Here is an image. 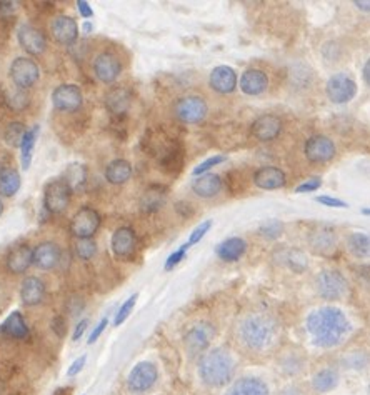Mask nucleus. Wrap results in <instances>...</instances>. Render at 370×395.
Returning a JSON list of instances; mask_svg holds the SVG:
<instances>
[{"instance_id":"1","label":"nucleus","mask_w":370,"mask_h":395,"mask_svg":"<svg viewBox=\"0 0 370 395\" xmlns=\"http://www.w3.org/2000/svg\"><path fill=\"white\" fill-rule=\"evenodd\" d=\"M312 344L319 349H334L341 345L350 331V322L337 307H320L308 314L306 320Z\"/></svg>"},{"instance_id":"2","label":"nucleus","mask_w":370,"mask_h":395,"mask_svg":"<svg viewBox=\"0 0 370 395\" xmlns=\"http://www.w3.org/2000/svg\"><path fill=\"white\" fill-rule=\"evenodd\" d=\"M197 374L202 384L207 387L220 389L230 385L235 375V360L232 354L224 347L207 350L199 359Z\"/></svg>"},{"instance_id":"3","label":"nucleus","mask_w":370,"mask_h":395,"mask_svg":"<svg viewBox=\"0 0 370 395\" xmlns=\"http://www.w3.org/2000/svg\"><path fill=\"white\" fill-rule=\"evenodd\" d=\"M277 333V322L267 314H250L239 325V338L252 352H262L272 344Z\"/></svg>"},{"instance_id":"4","label":"nucleus","mask_w":370,"mask_h":395,"mask_svg":"<svg viewBox=\"0 0 370 395\" xmlns=\"http://www.w3.org/2000/svg\"><path fill=\"white\" fill-rule=\"evenodd\" d=\"M159 380V368L154 362L142 360L136 364L127 375V389L134 395H143L150 392Z\"/></svg>"},{"instance_id":"5","label":"nucleus","mask_w":370,"mask_h":395,"mask_svg":"<svg viewBox=\"0 0 370 395\" xmlns=\"http://www.w3.org/2000/svg\"><path fill=\"white\" fill-rule=\"evenodd\" d=\"M12 84L19 90H29L41 79V69L37 62L30 57H17L12 60L8 69Z\"/></svg>"},{"instance_id":"6","label":"nucleus","mask_w":370,"mask_h":395,"mask_svg":"<svg viewBox=\"0 0 370 395\" xmlns=\"http://www.w3.org/2000/svg\"><path fill=\"white\" fill-rule=\"evenodd\" d=\"M72 190L64 179H54L43 187V207L52 215H59L71 206Z\"/></svg>"},{"instance_id":"7","label":"nucleus","mask_w":370,"mask_h":395,"mask_svg":"<svg viewBox=\"0 0 370 395\" xmlns=\"http://www.w3.org/2000/svg\"><path fill=\"white\" fill-rule=\"evenodd\" d=\"M317 292L324 301H341V299L346 297L347 290H349V284H347V279L342 275V272L339 271H322L319 275H317Z\"/></svg>"},{"instance_id":"8","label":"nucleus","mask_w":370,"mask_h":395,"mask_svg":"<svg viewBox=\"0 0 370 395\" xmlns=\"http://www.w3.org/2000/svg\"><path fill=\"white\" fill-rule=\"evenodd\" d=\"M214 327L207 322H199L192 325L184 336V347L190 357H202L207 352L212 338H214Z\"/></svg>"},{"instance_id":"9","label":"nucleus","mask_w":370,"mask_h":395,"mask_svg":"<svg viewBox=\"0 0 370 395\" xmlns=\"http://www.w3.org/2000/svg\"><path fill=\"white\" fill-rule=\"evenodd\" d=\"M100 224H102V219H100L99 212L94 207L85 206L73 214L69 229L76 238H92L97 234Z\"/></svg>"},{"instance_id":"10","label":"nucleus","mask_w":370,"mask_h":395,"mask_svg":"<svg viewBox=\"0 0 370 395\" xmlns=\"http://www.w3.org/2000/svg\"><path fill=\"white\" fill-rule=\"evenodd\" d=\"M50 99L54 110L64 112V114H73L84 103V94H82L80 87L76 84H62L55 87Z\"/></svg>"},{"instance_id":"11","label":"nucleus","mask_w":370,"mask_h":395,"mask_svg":"<svg viewBox=\"0 0 370 395\" xmlns=\"http://www.w3.org/2000/svg\"><path fill=\"white\" fill-rule=\"evenodd\" d=\"M207 103L202 97H182L178 99L176 107H173V114L180 122L184 124H199L207 117Z\"/></svg>"},{"instance_id":"12","label":"nucleus","mask_w":370,"mask_h":395,"mask_svg":"<svg viewBox=\"0 0 370 395\" xmlns=\"http://www.w3.org/2000/svg\"><path fill=\"white\" fill-rule=\"evenodd\" d=\"M325 92L334 103H347L355 97L357 84L349 73H335L327 80Z\"/></svg>"},{"instance_id":"13","label":"nucleus","mask_w":370,"mask_h":395,"mask_svg":"<svg viewBox=\"0 0 370 395\" xmlns=\"http://www.w3.org/2000/svg\"><path fill=\"white\" fill-rule=\"evenodd\" d=\"M19 297L20 302L24 303V307H27V309H34V307L42 306L47 299L45 280L37 275L24 277V280L20 282Z\"/></svg>"},{"instance_id":"14","label":"nucleus","mask_w":370,"mask_h":395,"mask_svg":"<svg viewBox=\"0 0 370 395\" xmlns=\"http://www.w3.org/2000/svg\"><path fill=\"white\" fill-rule=\"evenodd\" d=\"M92 69L97 80L102 82V84H114L122 73V64L119 57L111 54V52H102V54H99L97 57L94 59Z\"/></svg>"},{"instance_id":"15","label":"nucleus","mask_w":370,"mask_h":395,"mask_svg":"<svg viewBox=\"0 0 370 395\" xmlns=\"http://www.w3.org/2000/svg\"><path fill=\"white\" fill-rule=\"evenodd\" d=\"M17 41H19L22 50L29 55H42L47 50L45 34L34 25H22L17 30Z\"/></svg>"},{"instance_id":"16","label":"nucleus","mask_w":370,"mask_h":395,"mask_svg":"<svg viewBox=\"0 0 370 395\" xmlns=\"http://www.w3.org/2000/svg\"><path fill=\"white\" fill-rule=\"evenodd\" d=\"M32 255L34 249L27 242L17 244L8 250L6 257V268L12 275H25L30 267H32Z\"/></svg>"},{"instance_id":"17","label":"nucleus","mask_w":370,"mask_h":395,"mask_svg":"<svg viewBox=\"0 0 370 395\" xmlns=\"http://www.w3.org/2000/svg\"><path fill=\"white\" fill-rule=\"evenodd\" d=\"M60 260H62V249L55 242H41L34 249L32 266L37 267L38 271H52L59 266Z\"/></svg>"},{"instance_id":"18","label":"nucleus","mask_w":370,"mask_h":395,"mask_svg":"<svg viewBox=\"0 0 370 395\" xmlns=\"http://www.w3.org/2000/svg\"><path fill=\"white\" fill-rule=\"evenodd\" d=\"M0 333L15 342H25L30 338V327L27 319L20 310L10 312L0 324Z\"/></svg>"},{"instance_id":"19","label":"nucleus","mask_w":370,"mask_h":395,"mask_svg":"<svg viewBox=\"0 0 370 395\" xmlns=\"http://www.w3.org/2000/svg\"><path fill=\"white\" fill-rule=\"evenodd\" d=\"M112 252L117 255L119 259L129 260L134 257L137 250V236L130 227H119L112 234V240H111Z\"/></svg>"},{"instance_id":"20","label":"nucleus","mask_w":370,"mask_h":395,"mask_svg":"<svg viewBox=\"0 0 370 395\" xmlns=\"http://www.w3.org/2000/svg\"><path fill=\"white\" fill-rule=\"evenodd\" d=\"M50 36L60 45H72L78 38V25L72 17L59 15L50 22Z\"/></svg>"},{"instance_id":"21","label":"nucleus","mask_w":370,"mask_h":395,"mask_svg":"<svg viewBox=\"0 0 370 395\" xmlns=\"http://www.w3.org/2000/svg\"><path fill=\"white\" fill-rule=\"evenodd\" d=\"M306 155L313 164L329 162L335 157V144L325 136H313L306 142Z\"/></svg>"},{"instance_id":"22","label":"nucleus","mask_w":370,"mask_h":395,"mask_svg":"<svg viewBox=\"0 0 370 395\" xmlns=\"http://www.w3.org/2000/svg\"><path fill=\"white\" fill-rule=\"evenodd\" d=\"M250 132L257 141L260 142H271L278 137L282 132V120L273 114L260 115L259 119L254 120L250 125Z\"/></svg>"},{"instance_id":"23","label":"nucleus","mask_w":370,"mask_h":395,"mask_svg":"<svg viewBox=\"0 0 370 395\" xmlns=\"http://www.w3.org/2000/svg\"><path fill=\"white\" fill-rule=\"evenodd\" d=\"M224 395H271V389L264 379L249 375L232 382Z\"/></svg>"},{"instance_id":"24","label":"nucleus","mask_w":370,"mask_h":395,"mask_svg":"<svg viewBox=\"0 0 370 395\" xmlns=\"http://www.w3.org/2000/svg\"><path fill=\"white\" fill-rule=\"evenodd\" d=\"M208 84H211L212 90H215V92L230 94L237 87V73L229 65H219V67H215L211 72Z\"/></svg>"},{"instance_id":"25","label":"nucleus","mask_w":370,"mask_h":395,"mask_svg":"<svg viewBox=\"0 0 370 395\" xmlns=\"http://www.w3.org/2000/svg\"><path fill=\"white\" fill-rule=\"evenodd\" d=\"M254 184L262 190H276L285 185V173L278 167L267 166L254 173Z\"/></svg>"},{"instance_id":"26","label":"nucleus","mask_w":370,"mask_h":395,"mask_svg":"<svg viewBox=\"0 0 370 395\" xmlns=\"http://www.w3.org/2000/svg\"><path fill=\"white\" fill-rule=\"evenodd\" d=\"M132 103V95L125 87H115L111 89L106 95V107L112 115H125Z\"/></svg>"},{"instance_id":"27","label":"nucleus","mask_w":370,"mask_h":395,"mask_svg":"<svg viewBox=\"0 0 370 395\" xmlns=\"http://www.w3.org/2000/svg\"><path fill=\"white\" fill-rule=\"evenodd\" d=\"M269 77L267 73L259 71V69H249L242 73L241 89L247 95H260L267 90Z\"/></svg>"},{"instance_id":"28","label":"nucleus","mask_w":370,"mask_h":395,"mask_svg":"<svg viewBox=\"0 0 370 395\" xmlns=\"http://www.w3.org/2000/svg\"><path fill=\"white\" fill-rule=\"evenodd\" d=\"M222 185H224V182L217 173H204L194 180L192 190L200 199H212L220 192Z\"/></svg>"},{"instance_id":"29","label":"nucleus","mask_w":370,"mask_h":395,"mask_svg":"<svg viewBox=\"0 0 370 395\" xmlns=\"http://www.w3.org/2000/svg\"><path fill=\"white\" fill-rule=\"evenodd\" d=\"M339 382H341V375H339L337 368L324 367L313 374L311 384L317 394H329L337 387Z\"/></svg>"},{"instance_id":"30","label":"nucleus","mask_w":370,"mask_h":395,"mask_svg":"<svg viewBox=\"0 0 370 395\" xmlns=\"http://www.w3.org/2000/svg\"><path fill=\"white\" fill-rule=\"evenodd\" d=\"M247 252V242L241 237H230L217 247V255L224 262H237Z\"/></svg>"},{"instance_id":"31","label":"nucleus","mask_w":370,"mask_h":395,"mask_svg":"<svg viewBox=\"0 0 370 395\" xmlns=\"http://www.w3.org/2000/svg\"><path fill=\"white\" fill-rule=\"evenodd\" d=\"M132 177V166L129 160L115 159L106 167V179L112 185H122Z\"/></svg>"},{"instance_id":"32","label":"nucleus","mask_w":370,"mask_h":395,"mask_svg":"<svg viewBox=\"0 0 370 395\" xmlns=\"http://www.w3.org/2000/svg\"><path fill=\"white\" fill-rule=\"evenodd\" d=\"M165 201H167V190L160 185H152L142 194L141 197V210L147 212V214H152V212H157L160 207L164 206Z\"/></svg>"},{"instance_id":"33","label":"nucleus","mask_w":370,"mask_h":395,"mask_svg":"<svg viewBox=\"0 0 370 395\" xmlns=\"http://www.w3.org/2000/svg\"><path fill=\"white\" fill-rule=\"evenodd\" d=\"M38 132H41V127H38V125H34V127L27 129V132H25L24 136V141H22L20 144V164L24 171H29L30 164H32L34 149H36Z\"/></svg>"},{"instance_id":"34","label":"nucleus","mask_w":370,"mask_h":395,"mask_svg":"<svg viewBox=\"0 0 370 395\" xmlns=\"http://www.w3.org/2000/svg\"><path fill=\"white\" fill-rule=\"evenodd\" d=\"M20 173L15 168L6 167L0 171V195L2 197H14L20 190Z\"/></svg>"},{"instance_id":"35","label":"nucleus","mask_w":370,"mask_h":395,"mask_svg":"<svg viewBox=\"0 0 370 395\" xmlns=\"http://www.w3.org/2000/svg\"><path fill=\"white\" fill-rule=\"evenodd\" d=\"M347 247L357 259H370V234L355 232L347 238Z\"/></svg>"},{"instance_id":"36","label":"nucleus","mask_w":370,"mask_h":395,"mask_svg":"<svg viewBox=\"0 0 370 395\" xmlns=\"http://www.w3.org/2000/svg\"><path fill=\"white\" fill-rule=\"evenodd\" d=\"M311 247L319 254H330L335 249V236L327 230H317L308 237Z\"/></svg>"},{"instance_id":"37","label":"nucleus","mask_w":370,"mask_h":395,"mask_svg":"<svg viewBox=\"0 0 370 395\" xmlns=\"http://www.w3.org/2000/svg\"><path fill=\"white\" fill-rule=\"evenodd\" d=\"M64 180L67 182L72 194L78 192V190H84L87 184V168L80 166V164H72V166L67 167V171H65Z\"/></svg>"},{"instance_id":"38","label":"nucleus","mask_w":370,"mask_h":395,"mask_svg":"<svg viewBox=\"0 0 370 395\" xmlns=\"http://www.w3.org/2000/svg\"><path fill=\"white\" fill-rule=\"evenodd\" d=\"M278 367H280V371L284 372L285 375H290V377L299 375V374H302V371L306 368V360H304L302 355L287 354L280 359Z\"/></svg>"},{"instance_id":"39","label":"nucleus","mask_w":370,"mask_h":395,"mask_svg":"<svg viewBox=\"0 0 370 395\" xmlns=\"http://www.w3.org/2000/svg\"><path fill=\"white\" fill-rule=\"evenodd\" d=\"M3 102L7 103L12 110L15 112H22L29 107V95L25 94V90H19V89H12V90H3Z\"/></svg>"},{"instance_id":"40","label":"nucleus","mask_w":370,"mask_h":395,"mask_svg":"<svg viewBox=\"0 0 370 395\" xmlns=\"http://www.w3.org/2000/svg\"><path fill=\"white\" fill-rule=\"evenodd\" d=\"M25 132H27V127L24 124L15 120V122H10L6 127V132H3V141L7 142L10 147H20L22 141H24Z\"/></svg>"},{"instance_id":"41","label":"nucleus","mask_w":370,"mask_h":395,"mask_svg":"<svg viewBox=\"0 0 370 395\" xmlns=\"http://www.w3.org/2000/svg\"><path fill=\"white\" fill-rule=\"evenodd\" d=\"M73 252H76L77 259L87 262L97 254V244H95L94 238H77V242L73 244Z\"/></svg>"},{"instance_id":"42","label":"nucleus","mask_w":370,"mask_h":395,"mask_svg":"<svg viewBox=\"0 0 370 395\" xmlns=\"http://www.w3.org/2000/svg\"><path fill=\"white\" fill-rule=\"evenodd\" d=\"M137 299H138V294H134V295H130L127 301L122 303L120 309L117 310V314L114 317V327H120V325L129 319V315L132 314L134 307H136Z\"/></svg>"},{"instance_id":"43","label":"nucleus","mask_w":370,"mask_h":395,"mask_svg":"<svg viewBox=\"0 0 370 395\" xmlns=\"http://www.w3.org/2000/svg\"><path fill=\"white\" fill-rule=\"evenodd\" d=\"M282 232H284V224H282L280 220H269V222L260 225L259 229L260 236L269 238V240L280 237Z\"/></svg>"},{"instance_id":"44","label":"nucleus","mask_w":370,"mask_h":395,"mask_svg":"<svg viewBox=\"0 0 370 395\" xmlns=\"http://www.w3.org/2000/svg\"><path fill=\"white\" fill-rule=\"evenodd\" d=\"M287 266L294 272H304L307 268V257L304 255V252L292 249L287 254Z\"/></svg>"},{"instance_id":"45","label":"nucleus","mask_w":370,"mask_h":395,"mask_svg":"<svg viewBox=\"0 0 370 395\" xmlns=\"http://www.w3.org/2000/svg\"><path fill=\"white\" fill-rule=\"evenodd\" d=\"M369 355L364 352H352L350 355H347L346 360H343V366L347 368H357V371H362L369 366Z\"/></svg>"},{"instance_id":"46","label":"nucleus","mask_w":370,"mask_h":395,"mask_svg":"<svg viewBox=\"0 0 370 395\" xmlns=\"http://www.w3.org/2000/svg\"><path fill=\"white\" fill-rule=\"evenodd\" d=\"M225 160H227V157H225V155H214V157H208L207 160H204L202 164H199V166L194 168V175L195 177L204 175V173H207V171H211L212 167L219 166V164L225 162Z\"/></svg>"},{"instance_id":"47","label":"nucleus","mask_w":370,"mask_h":395,"mask_svg":"<svg viewBox=\"0 0 370 395\" xmlns=\"http://www.w3.org/2000/svg\"><path fill=\"white\" fill-rule=\"evenodd\" d=\"M189 247H190L189 244H184L180 247V249H177L176 252H173V254L169 255L167 260H165V266H164L165 271H172V268H176L178 264L184 260L187 250H189Z\"/></svg>"},{"instance_id":"48","label":"nucleus","mask_w":370,"mask_h":395,"mask_svg":"<svg viewBox=\"0 0 370 395\" xmlns=\"http://www.w3.org/2000/svg\"><path fill=\"white\" fill-rule=\"evenodd\" d=\"M50 329L57 338H64L67 333V319L64 315H55L50 320Z\"/></svg>"},{"instance_id":"49","label":"nucleus","mask_w":370,"mask_h":395,"mask_svg":"<svg viewBox=\"0 0 370 395\" xmlns=\"http://www.w3.org/2000/svg\"><path fill=\"white\" fill-rule=\"evenodd\" d=\"M212 227V220H206V222H202L199 225V227H195L192 230V234H190V238H189V242L187 244L189 245H194V244H197V242H200L204 238V236L208 232V229Z\"/></svg>"},{"instance_id":"50","label":"nucleus","mask_w":370,"mask_h":395,"mask_svg":"<svg viewBox=\"0 0 370 395\" xmlns=\"http://www.w3.org/2000/svg\"><path fill=\"white\" fill-rule=\"evenodd\" d=\"M322 185V179L320 177H312V179H308L304 182V184H300L295 187V192L297 194H307V192H313V190L320 189Z\"/></svg>"},{"instance_id":"51","label":"nucleus","mask_w":370,"mask_h":395,"mask_svg":"<svg viewBox=\"0 0 370 395\" xmlns=\"http://www.w3.org/2000/svg\"><path fill=\"white\" fill-rule=\"evenodd\" d=\"M85 364H87V355L85 354L73 360V362L67 368V377H69V379H72V377H77L78 374H80V372L84 371Z\"/></svg>"},{"instance_id":"52","label":"nucleus","mask_w":370,"mask_h":395,"mask_svg":"<svg viewBox=\"0 0 370 395\" xmlns=\"http://www.w3.org/2000/svg\"><path fill=\"white\" fill-rule=\"evenodd\" d=\"M317 202L322 203V206H325V207H335V208H347V207H349V203H347L346 201L330 197V195H319V197H317Z\"/></svg>"},{"instance_id":"53","label":"nucleus","mask_w":370,"mask_h":395,"mask_svg":"<svg viewBox=\"0 0 370 395\" xmlns=\"http://www.w3.org/2000/svg\"><path fill=\"white\" fill-rule=\"evenodd\" d=\"M107 325H108V317H104V319L100 320V322L94 327L92 333H90V336H89V340H87V344H89V345L95 344V342H97L99 338H100V336H102V333H104V331H106V329H107Z\"/></svg>"},{"instance_id":"54","label":"nucleus","mask_w":370,"mask_h":395,"mask_svg":"<svg viewBox=\"0 0 370 395\" xmlns=\"http://www.w3.org/2000/svg\"><path fill=\"white\" fill-rule=\"evenodd\" d=\"M87 329H89V319H82L78 320L76 327H73V332H72V340L73 342H78L82 337H84V333L87 332Z\"/></svg>"},{"instance_id":"55","label":"nucleus","mask_w":370,"mask_h":395,"mask_svg":"<svg viewBox=\"0 0 370 395\" xmlns=\"http://www.w3.org/2000/svg\"><path fill=\"white\" fill-rule=\"evenodd\" d=\"M77 10H78V14H80V17H84V19H90V17H94L92 7H90V3L85 2V0H78Z\"/></svg>"},{"instance_id":"56","label":"nucleus","mask_w":370,"mask_h":395,"mask_svg":"<svg viewBox=\"0 0 370 395\" xmlns=\"http://www.w3.org/2000/svg\"><path fill=\"white\" fill-rule=\"evenodd\" d=\"M354 7H357L362 12H370V0H355Z\"/></svg>"},{"instance_id":"57","label":"nucleus","mask_w":370,"mask_h":395,"mask_svg":"<svg viewBox=\"0 0 370 395\" xmlns=\"http://www.w3.org/2000/svg\"><path fill=\"white\" fill-rule=\"evenodd\" d=\"M278 395H302V390L295 387V385H290V387H285Z\"/></svg>"},{"instance_id":"58","label":"nucleus","mask_w":370,"mask_h":395,"mask_svg":"<svg viewBox=\"0 0 370 395\" xmlns=\"http://www.w3.org/2000/svg\"><path fill=\"white\" fill-rule=\"evenodd\" d=\"M364 80H365V84H367L370 87V59L365 62L364 65Z\"/></svg>"},{"instance_id":"59","label":"nucleus","mask_w":370,"mask_h":395,"mask_svg":"<svg viewBox=\"0 0 370 395\" xmlns=\"http://www.w3.org/2000/svg\"><path fill=\"white\" fill-rule=\"evenodd\" d=\"M3 214V202H2V197H0V217Z\"/></svg>"},{"instance_id":"60","label":"nucleus","mask_w":370,"mask_h":395,"mask_svg":"<svg viewBox=\"0 0 370 395\" xmlns=\"http://www.w3.org/2000/svg\"><path fill=\"white\" fill-rule=\"evenodd\" d=\"M360 212H362L364 215H370V208H362V210H360Z\"/></svg>"},{"instance_id":"61","label":"nucleus","mask_w":370,"mask_h":395,"mask_svg":"<svg viewBox=\"0 0 370 395\" xmlns=\"http://www.w3.org/2000/svg\"><path fill=\"white\" fill-rule=\"evenodd\" d=\"M54 395H65V394H62V390H57V392H55Z\"/></svg>"}]
</instances>
